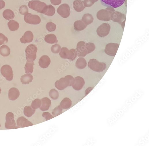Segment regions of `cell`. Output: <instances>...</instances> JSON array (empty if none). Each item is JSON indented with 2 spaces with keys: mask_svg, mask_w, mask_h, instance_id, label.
I'll return each mask as SVG.
<instances>
[{
  "mask_svg": "<svg viewBox=\"0 0 149 146\" xmlns=\"http://www.w3.org/2000/svg\"><path fill=\"white\" fill-rule=\"evenodd\" d=\"M51 60L49 57L46 55L42 56L40 58L39 62L40 67L43 69H46L50 65Z\"/></svg>",
  "mask_w": 149,
  "mask_h": 146,
  "instance_id": "ffe728a7",
  "label": "cell"
},
{
  "mask_svg": "<svg viewBox=\"0 0 149 146\" xmlns=\"http://www.w3.org/2000/svg\"><path fill=\"white\" fill-rule=\"evenodd\" d=\"M112 12L106 8L105 10H101L98 11L96 16L99 20L108 21L111 20V16Z\"/></svg>",
  "mask_w": 149,
  "mask_h": 146,
  "instance_id": "7c38bea8",
  "label": "cell"
},
{
  "mask_svg": "<svg viewBox=\"0 0 149 146\" xmlns=\"http://www.w3.org/2000/svg\"><path fill=\"white\" fill-rule=\"evenodd\" d=\"M63 108L60 106H59L53 109L52 114L55 117H56L62 114L63 113Z\"/></svg>",
  "mask_w": 149,
  "mask_h": 146,
  "instance_id": "f35d334b",
  "label": "cell"
},
{
  "mask_svg": "<svg viewBox=\"0 0 149 146\" xmlns=\"http://www.w3.org/2000/svg\"><path fill=\"white\" fill-rule=\"evenodd\" d=\"M3 16L6 20L8 21L13 20L15 17L14 12L9 9H7L3 12Z\"/></svg>",
  "mask_w": 149,
  "mask_h": 146,
  "instance_id": "f546056e",
  "label": "cell"
},
{
  "mask_svg": "<svg viewBox=\"0 0 149 146\" xmlns=\"http://www.w3.org/2000/svg\"><path fill=\"white\" fill-rule=\"evenodd\" d=\"M75 82V79L70 75H68L65 77L61 78L56 81L55 84V87L59 90H63L68 86H73Z\"/></svg>",
  "mask_w": 149,
  "mask_h": 146,
  "instance_id": "6da1fadb",
  "label": "cell"
},
{
  "mask_svg": "<svg viewBox=\"0 0 149 146\" xmlns=\"http://www.w3.org/2000/svg\"><path fill=\"white\" fill-rule=\"evenodd\" d=\"M45 40L47 43L50 44L57 43L58 42L56 36L53 34L46 35L45 38Z\"/></svg>",
  "mask_w": 149,
  "mask_h": 146,
  "instance_id": "f1b7e54d",
  "label": "cell"
},
{
  "mask_svg": "<svg viewBox=\"0 0 149 146\" xmlns=\"http://www.w3.org/2000/svg\"><path fill=\"white\" fill-rule=\"evenodd\" d=\"M1 87H0V94H1Z\"/></svg>",
  "mask_w": 149,
  "mask_h": 146,
  "instance_id": "681fc988",
  "label": "cell"
},
{
  "mask_svg": "<svg viewBox=\"0 0 149 146\" xmlns=\"http://www.w3.org/2000/svg\"><path fill=\"white\" fill-rule=\"evenodd\" d=\"M35 109L32 108L31 106H26L24 108V114L28 117H31L35 112Z\"/></svg>",
  "mask_w": 149,
  "mask_h": 146,
  "instance_id": "1f68e13d",
  "label": "cell"
},
{
  "mask_svg": "<svg viewBox=\"0 0 149 146\" xmlns=\"http://www.w3.org/2000/svg\"><path fill=\"white\" fill-rule=\"evenodd\" d=\"M29 7L38 13L45 14L47 12L48 5L44 3L39 1H32L29 2Z\"/></svg>",
  "mask_w": 149,
  "mask_h": 146,
  "instance_id": "7a4b0ae2",
  "label": "cell"
},
{
  "mask_svg": "<svg viewBox=\"0 0 149 146\" xmlns=\"http://www.w3.org/2000/svg\"><path fill=\"white\" fill-rule=\"evenodd\" d=\"M42 104V100L40 99H34L32 103L31 107L34 109L39 108Z\"/></svg>",
  "mask_w": 149,
  "mask_h": 146,
  "instance_id": "836d02e7",
  "label": "cell"
},
{
  "mask_svg": "<svg viewBox=\"0 0 149 146\" xmlns=\"http://www.w3.org/2000/svg\"><path fill=\"white\" fill-rule=\"evenodd\" d=\"M48 6L47 11L44 14L49 16H53L55 14L56 12L55 8L50 5H48Z\"/></svg>",
  "mask_w": 149,
  "mask_h": 146,
  "instance_id": "8d00e7d4",
  "label": "cell"
},
{
  "mask_svg": "<svg viewBox=\"0 0 149 146\" xmlns=\"http://www.w3.org/2000/svg\"><path fill=\"white\" fill-rule=\"evenodd\" d=\"M57 12L62 17L67 18L69 16L71 13L70 7L67 4H63L57 8Z\"/></svg>",
  "mask_w": 149,
  "mask_h": 146,
  "instance_id": "5bb4252c",
  "label": "cell"
},
{
  "mask_svg": "<svg viewBox=\"0 0 149 146\" xmlns=\"http://www.w3.org/2000/svg\"><path fill=\"white\" fill-rule=\"evenodd\" d=\"M9 29L12 31H15L18 30L19 28V24L16 21H10L7 23Z\"/></svg>",
  "mask_w": 149,
  "mask_h": 146,
  "instance_id": "4dcf8cb0",
  "label": "cell"
},
{
  "mask_svg": "<svg viewBox=\"0 0 149 146\" xmlns=\"http://www.w3.org/2000/svg\"><path fill=\"white\" fill-rule=\"evenodd\" d=\"M101 4L104 6L113 8H118L125 3V0H100Z\"/></svg>",
  "mask_w": 149,
  "mask_h": 146,
  "instance_id": "9c48e42d",
  "label": "cell"
},
{
  "mask_svg": "<svg viewBox=\"0 0 149 146\" xmlns=\"http://www.w3.org/2000/svg\"><path fill=\"white\" fill-rule=\"evenodd\" d=\"M86 47L88 54L93 52L96 49L95 44L92 42L86 43Z\"/></svg>",
  "mask_w": 149,
  "mask_h": 146,
  "instance_id": "d590c367",
  "label": "cell"
},
{
  "mask_svg": "<svg viewBox=\"0 0 149 146\" xmlns=\"http://www.w3.org/2000/svg\"><path fill=\"white\" fill-rule=\"evenodd\" d=\"M119 45L116 43H110L107 44L104 50V52L107 55L112 57L116 56Z\"/></svg>",
  "mask_w": 149,
  "mask_h": 146,
  "instance_id": "8992f818",
  "label": "cell"
},
{
  "mask_svg": "<svg viewBox=\"0 0 149 146\" xmlns=\"http://www.w3.org/2000/svg\"><path fill=\"white\" fill-rule=\"evenodd\" d=\"M59 55L63 59L73 61L76 58L77 54L75 49H73L69 50L67 48L63 47L61 49Z\"/></svg>",
  "mask_w": 149,
  "mask_h": 146,
  "instance_id": "277c9868",
  "label": "cell"
},
{
  "mask_svg": "<svg viewBox=\"0 0 149 146\" xmlns=\"http://www.w3.org/2000/svg\"><path fill=\"white\" fill-rule=\"evenodd\" d=\"M126 18L125 14L118 11L113 12L111 16V20L120 24L126 20Z\"/></svg>",
  "mask_w": 149,
  "mask_h": 146,
  "instance_id": "9a60e30c",
  "label": "cell"
},
{
  "mask_svg": "<svg viewBox=\"0 0 149 146\" xmlns=\"http://www.w3.org/2000/svg\"><path fill=\"white\" fill-rule=\"evenodd\" d=\"M111 27L108 23H103L98 28L96 32L97 35L101 38H104L110 33Z\"/></svg>",
  "mask_w": 149,
  "mask_h": 146,
  "instance_id": "52a82bcc",
  "label": "cell"
},
{
  "mask_svg": "<svg viewBox=\"0 0 149 146\" xmlns=\"http://www.w3.org/2000/svg\"><path fill=\"white\" fill-rule=\"evenodd\" d=\"M75 82L73 85V88L76 90H80L83 88L85 84L83 78L80 76H78L75 78Z\"/></svg>",
  "mask_w": 149,
  "mask_h": 146,
  "instance_id": "2e32d148",
  "label": "cell"
},
{
  "mask_svg": "<svg viewBox=\"0 0 149 146\" xmlns=\"http://www.w3.org/2000/svg\"><path fill=\"white\" fill-rule=\"evenodd\" d=\"M93 88V87H89L88 88L85 90V96H86L87 95H88Z\"/></svg>",
  "mask_w": 149,
  "mask_h": 146,
  "instance_id": "7dc6e473",
  "label": "cell"
},
{
  "mask_svg": "<svg viewBox=\"0 0 149 146\" xmlns=\"http://www.w3.org/2000/svg\"><path fill=\"white\" fill-rule=\"evenodd\" d=\"M98 1L99 0H84L83 3L85 7H89L92 6L95 2Z\"/></svg>",
  "mask_w": 149,
  "mask_h": 146,
  "instance_id": "60d3db41",
  "label": "cell"
},
{
  "mask_svg": "<svg viewBox=\"0 0 149 146\" xmlns=\"http://www.w3.org/2000/svg\"><path fill=\"white\" fill-rule=\"evenodd\" d=\"M61 50L60 45L58 44L52 45L51 48V51L52 53H58Z\"/></svg>",
  "mask_w": 149,
  "mask_h": 146,
  "instance_id": "ab89813d",
  "label": "cell"
},
{
  "mask_svg": "<svg viewBox=\"0 0 149 146\" xmlns=\"http://www.w3.org/2000/svg\"><path fill=\"white\" fill-rule=\"evenodd\" d=\"M20 14L24 15L29 12V10L27 6L25 5H22L21 6L19 10Z\"/></svg>",
  "mask_w": 149,
  "mask_h": 146,
  "instance_id": "b9f144b4",
  "label": "cell"
},
{
  "mask_svg": "<svg viewBox=\"0 0 149 146\" xmlns=\"http://www.w3.org/2000/svg\"><path fill=\"white\" fill-rule=\"evenodd\" d=\"M34 65L33 61L27 60L24 67L26 73H32Z\"/></svg>",
  "mask_w": 149,
  "mask_h": 146,
  "instance_id": "83f0119b",
  "label": "cell"
},
{
  "mask_svg": "<svg viewBox=\"0 0 149 146\" xmlns=\"http://www.w3.org/2000/svg\"><path fill=\"white\" fill-rule=\"evenodd\" d=\"M125 21H126V20H125V21L122 22L121 23V26L122 27V28L123 29H124V28H125Z\"/></svg>",
  "mask_w": 149,
  "mask_h": 146,
  "instance_id": "c3c4849f",
  "label": "cell"
},
{
  "mask_svg": "<svg viewBox=\"0 0 149 146\" xmlns=\"http://www.w3.org/2000/svg\"><path fill=\"white\" fill-rule=\"evenodd\" d=\"M82 20L86 25H88L93 22L94 18L91 14H86L83 16Z\"/></svg>",
  "mask_w": 149,
  "mask_h": 146,
  "instance_id": "4316f807",
  "label": "cell"
},
{
  "mask_svg": "<svg viewBox=\"0 0 149 146\" xmlns=\"http://www.w3.org/2000/svg\"><path fill=\"white\" fill-rule=\"evenodd\" d=\"M17 125L18 127H24L33 125V124L24 117H19L17 120Z\"/></svg>",
  "mask_w": 149,
  "mask_h": 146,
  "instance_id": "e0dca14e",
  "label": "cell"
},
{
  "mask_svg": "<svg viewBox=\"0 0 149 146\" xmlns=\"http://www.w3.org/2000/svg\"><path fill=\"white\" fill-rule=\"evenodd\" d=\"M87 25L85 24L82 20L76 21L74 24V29L76 31H81L84 29Z\"/></svg>",
  "mask_w": 149,
  "mask_h": 146,
  "instance_id": "cb8c5ba5",
  "label": "cell"
},
{
  "mask_svg": "<svg viewBox=\"0 0 149 146\" xmlns=\"http://www.w3.org/2000/svg\"><path fill=\"white\" fill-rule=\"evenodd\" d=\"M42 104L39 108L42 111H47L49 109L51 104V100L48 97H45L41 99Z\"/></svg>",
  "mask_w": 149,
  "mask_h": 146,
  "instance_id": "44dd1931",
  "label": "cell"
},
{
  "mask_svg": "<svg viewBox=\"0 0 149 146\" xmlns=\"http://www.w3.org/2000/svg\"><path fill=\"white\" fill-rule=\"evenodd\" d=\"M8 42V38L3 34L0 33V45L7 44Z\"/></svg>",
  "mask_w": 149,
  "mask_h": 146,
  "instance_id": "7bdbcfd3",
  "label": "cell"
},
{
  "mask_svg": "<svg viewBox=\"0 0 149 146\" xmlns=\"http://www.w3.org/2000/svg\"><path fill=\"white\" fill-rule=\"evenodd\" d=\"M46 28L49 32H54L56 30V25L53 23L49 22L47 24Z\"/></svg>",
  "mask_w": 149,
  "mask_h": 146,
  "instance_id": "74e56055",
  "label": "cell"
},
{
  "mask_svg": "<svg viewBox=\"0 0 149 146\" xmlns=\"http://www.w3.org/2000/svg\"><path fill=\"white\" fill-rule=\"evenodd\" d=\"M20 96L19 90L15 87L10 89L8 91V98L12 101H14L18 99Z\"/></svg>",
  "mask_w": 149,
  "mask_h": 146,
  "instance_id": "ac0fdd59",
  "label": "cell"
},
{
  "mask_svg": "<svg viewBox=\"0 0 149 146\" xmlns=\"http://www.w3.org/2000/svg\"><path fill=\"white\" fill-rule=\"evenodd\" d=\"M42 116L47 121L54 117L50 113L48 112H43L42 114Z\"/></svg>",
  "mask_w": 149,
  "mask_h": 146,
  "instance_id": "ee69618b",
  "label": "cell"
},
{
  "mask_svg": "<svg viewBox=\"0 0 149 146\" xmlns=\"http://www.w3.org/2000/svg\"><path fill=\"white\" fill-rule=\"evenodd\" d=\"M51 3L55 5H59L62 2V0H50Z\"/></svg>",
  "mask_w": 149,
  "mask_h": 146,
  "instance_id": "f6af8a7d",
  "label": "cell"
},
{
  "mask_svg": "<svg viewBox=\"0 0 149 146\" xmlns=\"http://www.w3.org/2000/svg\"><path fill=\"white\" fill-rule=\"evenodd\" d=\"M5 6V3L3 0H0V10L4 8Z\"/></svg>",
  "mask_w": 149,
  "mask_h": 146,
  "instance_id": "bcb514c9",
  "label": "cell"
},
{
  "mask_svg": "<svg viewBox=\"0 0 149 146\" xmlns=\"http://www.w3.org/2000/svg\"><path fill=\"white\" fill-rule=\"evenodd\" d=\"M1 123H0V127H1Z\"/></svg>",
  "mask_w": 149,
  "mask_h": 146,
  "instance_id": "f907efd6",
  "label": "cell"
},
{
  "mask_svg": "<svg viewBox=\"0 0 149 146\" xmlns=\"http://www.w3.org/2000/svg\"><path fill=\"white\" fill-rule=\"evenodd\" d=\"M86 66V61L85 59L83 58H78L76 62V66L79 69H84Z\"/></svg>",
  "mask_w": 149,
  "mask_h": 146,
  "instance_id": "484cf974",
  "label": "cell"
},
{
  "mask_svg": "<svg viewBox=\"0 0 149 146\" xmlns=\"http://www.w3.org/2000/svg\"><path fill=\"white\" fill-rule=\"evenodd\" d=\"M1 73L2 75L7 80L11 81L13 80L14 74L11 67L8 65L3 66L1 69Z\"/></svg>",
  "mask_w": 149,
  "mask_h": 146,
  "instance_id": "30bf717a",
  "label": "cell"
},
{
  "mask_svg": "<svg viewBox=\"0 0 149 146\" xmlns=\"http://www.w3.org/2000/svg\"><path fill=\"white\" fill-rule=\"evenodd\" d=\"M50 97L54 100L57 99L59 96V92L55 89H51L49 92Z\"/></svg>",
  "mask_w": 149,
  "mask_h": 146,
  "instance_id": "e575fe53",
  "label": "cell"
},
{
  "mask_svg": "<svg viewBox=\"0 0 149 146\" xmlns=\"http://www.w3.org/2000/svg\"><path fill=\"white\" fill-rule=\"evenodd\" d=\"M5 120V127L6 129L12 130L18 128L16 126L14 114L12 113H8L6 115Z\"/></svg>",
  "mask_w": 149,
  "mask_h": 146,
  "instance_id": "ba28073f",
  "label": "cell"
},
{
  "mask_svg": "<svg viewBox=\"0 0 149 146\" xmlns=\"http://www.w3.org/2000/svg\"><path fill=\"white\" fill-rule=\"evenodd\" d=\"M33 76L29 74H25L22 76L20 78L21 82L23 84H29L33 80Z\"/></svg>",
  "mask_w": 149,
  "mask_h": 146,
  "instance_id": "d4e9b609",
  "label": "cell"
},
{
  "mask_svg": "<svg viewBox=\"0 0 149 146\" xmlns=\"http://www.w3.org/2000/svg\"><path fill=\"white\" fill-rule=\"evenodd\" d=\"M10 53V49L7 45H4L0 47V54L3 57L8 56Z\"/></svg>",
  "mask_w": 149,
  "mask_h": 146,
  "instance_id": "d6a6232c",
  "label": "cell"
},
{
  "mask_svg": "<svg viewBox=\"0 0 149 146\" xmlns=\"http://www.w3.org/2000/svg\"><path fill=\"white\" fill-rule=\"evenodd\" d=\"M33 35L30 31L26 32L22 38L20 39V41L22 43L25 44L32 42L33 39Z\"/></svg>",
  "mask_w": 149,
  "mask_h": 146,
  "instance_id": "d6986e66",
  "label": "cell"
},
{
  "mask_svg": "<svg viewBox=\"0 0 149 146\" xmlns=\"http://www.w3.org/2000/svg\"><path fill=\"white\" fill-rule=\"evenodd\" d=\"M73 4L74 10L78 12L82 11L85 8L84 5L83 1L81 0H76Z\"/></svg>",
  "mask_w": 149,
  "mask_h": 146,
  "instance_id": "7402d4cb",
  "label": "cell"
},
{
  "mask_svg": "<svg viewBox=\"0 0 149 146\" xmlns=\"http://www.w3.org/2000/svg\"><path fill=\"white\" fill-rule=\"evenodd\" d=\"M38 49L36 45L31 44L26 48L25 53L27 61H34L37 58V53Z\"/></svg>",
  "mask_w": 149,
  "mask_h": 146,
  "instance_id": "5b68a950",
  "label": "cell"
},
{
  "mask_svg": "<svg viewBox=\"0 0 149 146\" xmlns=\"http://www.w3.org/2000/svg\"><path fill=\"white\" fill-rule=\"evenodd\" d=\"M72 102L71 99L67 97L64 98L60 104V106L63 109H67L71 107Z\"/></svg>",
  "mask_w": 149,
  "mask_h": 146,
  "instance_id": "603a6c76",
  "label": "cell"
},
{
  "mask_svg": "<svg viewBox=\"0 0 149 146\" xmlns=\"http://www.w3.org/2000/svg\"><path fill=\"white\" fill-rule=\"evenodd\" d=\"M24 19L26 23L32 25H38L41 22V18L39 16L28 13L25 15Z\"/></svg>",
  "mask_w": 149,
  "mask_h": 146,
  "instance_id": "8fae6325",
  "label": "cell"
},
{
  "mask_svg": "<svg viewBox=\"0 0 149 146\" xmlns=\"http://www.w3.org/2000/svg\"><path fill=\"white\" fill-rule=\"evenodd\" d=\"M88 66L93 71L98 72L103 71L107 68L106 63L100 62L97 60L95 59L90 60L88 63Z\"/></svg>",
  "mask_w": 149,
  "mask_h": 146,
  "instance_id": "3957f363",
  "label": "cell"
},
{
  "mask_svg": "<svg viewBox=\"0 0 149 146\" xmlns=\"http://www.w3.org/2000/svg\"><path fill=\"white\" fill-rule=\"evenodd\" d=\"M86 43L85 42L83 41H80L78 43L76 50L78 57H84L88 54L86 48Z\"/></svg>",
  "mask_w": 149,
  "mask_h": 146,
  "instance_id": "4fadbf2b",
  "label": "cell"
}]
</instances>
